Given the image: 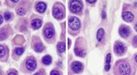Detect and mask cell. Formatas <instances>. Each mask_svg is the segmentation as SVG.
Masks as SVG:
<instances>
[{
	"mask_svg": "<svg viewBox=\"0 0 137 75\" xmlns=\"http://www.w3.org/2000/svg\"><path fill=\"white\" fill-rule=\"evenodd\" d=\"M103 19L106 18V12H105V11L103 12Z\"/></svg>",
	"mask_w": 137,
	"mask_h": 75,
	"instance_id": "cell-28",
	"label": "cell"
},
{
	"mask_svg": "<svg viewBox=\"0 0 137 75\" xmlns=\"http://www.w3.org/2000/svg\"><path fill=\"white\" fill-rule=\"evenodd\" d=\"M25 12H26V10H25L24 8H22V7L18 8L17 10V13L18 15H20V16L25 15Z\"/></svg>",
	"mask_w": 137,
	"mask_h": 75,
	"instance_id": "cell-20",
	"label": "cell"
},
{
	"mask_svg": "<svg viewBox=\"0 0 137 75\" xmlns=\"http://www.w3.org/2000/svg\"><path fill=\"white\" fill-rule=\"evenodd\" d=\"M43 33L46 38L47 39H51L54 36V29L52 26H47L45 28V29L43 31Z\"/></svg>",
	"mask_w": 137,
	"mask_h": 75,
	"instance_id": "cell-7",
	"label": "cell"
},
{
	"mask_svg": "<svg viewBox=\"0 0 137 75\" xmlns=\"http://www.w3.org/2000/svg\"><path fill=\"white\" fill-rule=\"evenodd\" d=\"M83 8V3L80 0H71L69 2V9L72 13H79Z\"/></svg>",
	"mask_w": 137,
	"mask_h": 75,
	"instance_id": "cell-1",
	"label": "cell"
},
{
	"mask_svg": "<svg viewBox=\"0 0 137 75\" xmlns=\"http://www.w3.org/2000/svg\"><path fill=\"white\" fill-rule=\"evenodd\" d=\"M5 54H6V49H5V48H4L3 46L0 45V58L3 57V56L5 55Z\"/></svg>",
	"mask_w": 137,
	"mask_h": 75,
	"instance_id": "cell-22",
	"label": "cell"
},
{
	"mask_svg": "<svg viewBox=\"0 0 137 75\" xmlns=\"http://www.w3.org/2000/svg\"><path fill=\"white\" fill-rule=\"evenodd\" d=\"M110 62H111V55L107 54L106 58V65H105V70L108 71L110 69Z\"/></svg>",
	"mask_w": 137,
	"mask_h": 75,
	"instance_id": "cell-13",
	"label": "cell"
},
{
	"mask_svg": "<svg viewBox=\"0 0 137 75\" xmlns=\"http://www.w3.org/2000/svg\"><path fill=\"white\" fill-rule=\"evenodd\" d=\"M46 9H47V4L43 2H40L37 3V5H36V10H37L39 13L45 12Z\"/></svg>",
	"mask_w": 137,
	"mask_h": 75,
	"instance_id": "cell-11",
	"label": "cell"
},
{
	"mask_svg": "<svg viewBox=\"0 0 137 75\" xmlns=\"http://www.w3.org/2000/svg\"><path fill=\"white\" fill-rule=\"evenodd\" d=\"M18 73L17 72V71H11V72H9L8 73V74L9 75H13V74H15V75H17Z\"/></svg>",
	"mask_w": 137,
	"mask_h": 75,
	"instance_id": "cell-25",
	"label": "cell"
},
{
	"mask_svg": "<svg viewBox=\"0 0 137 75\" xmlns=\"http://www.w3.org/2000/svg\"><path fill=\"white\" fill-rule=\"evenodd\" d=\"M24 51H25V48H17L15 49V53L17 55H21L23 54Z\"/></svg>",
	"mask_w": 137,
	"mask_h": 75,
	"instance_id": "cell-21",
	"label": "cell"
},
{
	"mask_svg": "<svg viewBox=\"0 0 137 75\" xmlns=\"http://www.w3.org/2000/svg\"><path fill=\"white\" fill-rule=\"evenodd\" d=\"M2 21H3V19H2V17L1 15H0V25H1V24H2Z\"/></svg>",
	"mask_w": 137,
	"mask_h": 75,
	"instance_id": "cell-29",
	"label": "cell"
},
{
	"mask_svg": "<svg viewBox=\"0 0 137 75\" xmlns=\"http://www.w3.org/2000/svg\"><path fill=\"white\" fill-rule=\"evenodd\" d=\"M53 16L57 18V19L60 20L64 17V10L63 9L58 7L57 6H54L53 8Z\"/></svg>",
	"mask_w": 137,
	"mask_h": 75,
	"instance_id": "cell-5",
	"label": "cell"
},
{
	"mask_svg": "<svg viewBox=\"0 0 137 75\" xmlns=\"http://www.w3.org/2000/svg\"><path fill=\"white\" fill-rule=\"evenodd\" d=\"M31 25L34 29H39L41 27V25H42V21L39 19H34L32 21Z\"/></svg>",
	"mask_w": 137,
	"mask_h": 75,
	"instance_id": "cell-12",
	"label": "cell"
},
{
	"mask_svg": "<svg viewBox=\"0 0 137 75\" xmlns=\"http://www.w3.org/2000/svg\"><path fill=\"white\" fill-rule=\"evenodd\" d=\"M117 71L120 74H130L131 68L129 63L125 62H121L117 64Z\"/></svg>",
	"mask_w": 137,
	"mask_h": 75,
	"instance_id": "cell-2",
	"label": "cell"
},
{
	"mask_svg": "<svg viewBox=\"0 0 137 75\" xmlns=\"http://www.w3.org/2000/svg\"><path fill=\"white\" fill-rule=\"evenodd\" d=\"M68 25H69L71 29L74 30V31H77L80 28V21L77 17H70V19L68 20Z\"/></svg>",
	"mask_w": 137,
	"mask_h": 75,
	"instance_id": "cell-3",
	"label": "cell"
},
{
	"mask_svg": "<svg viewBox=\"0 0 137 75\" xmlns=\"http://www.w3.org/2000/svg\"><path fill=\"white\" fill-rule=\"evenodd\" d=\"M42 62L45 64V65H50L52 62V59L50 55H45L44 57L42 59Z\"/></svg>",
	"mask_w": 137,
	"mask_h": 75,
	"instance_id": "cell-17",
	"label": "cell"
},
{
	"mask_svg": "<svg viewBox=\"0 0 137 75\" xmlns=\"http://www.w3.org/2000/svg\"><path fill=\"white\" fill-rule=\"evenodd\" d=\"M104 29H99L97 32V40L99 41H102L103 36H104Z\"/></svg>",
	"mask_w": 137,
	"mask_h": 75,
	"instance_id": "cell-18",
	"label": "cell"
},
{
	"mask_svg": "<svg viewBox=\"0 0 137 75\" xmlns=\"http://www.w3.org/2000/svg\"><path fill=\"white\" fill-rule=\"evenodd\" d=\"M126 51V49L125 48L124 44L121 42H117L114 45V52H115L117 55H122L123 54H125Z\"/></svg>",
	"mask_w": 137,
	"mask_h": 75,
	"instance_id": "cell-4",
	"label": "cell"
},
{
	"mask_svg": "<svg viewBox=\"0 0 137 75\" xmlns=\"http://www.w3.org/2000/svg\"><path fill=\"white\" fill-rule=\"evenodd\" d=\"M122 18L123 20L127 22H132L134 20V15L133 13L129 11H125L122 13Z\"/></svg>",
	"mask_w": 137,
	"mask_h": 75,
	"instance_id": "cell-9",
	"label": "cell"
},
{
	"mask_svg": "<svg viewBox=\"0 0 137 75\" xmlns=\"http://www.w3.org/2000/svg\"><path fill=\"white\" fill-rule=\"evenodd\" d=\"M135 30H136V31L137 32V24H136V25H135Z\"/></svg>",
	"mask_w": 137,
	"mask_h": 75,
	"instance_id": "cell-32",
	"label": "cell"
},
{
	"mask_svg": "<svg viewBox=\"0 0 137 75\" xmlns=\"http://www.w3.org/2000/svg\"><path fill=\"white\" fill-rule=\"evenodd\" d=\"M51 75H54V74H61V73L59 72V71H58V70H52V71L51 72Z\"/></svg>",
	"mask_w": 137,
	"mask_h": 75,
	"instance_id": "cell-24",
	"label": "cell"
},
{
	"mask_svg": "<svg viewBox=\"0 0 137 75\" xmlns=\"http://www.w3.org/2000/svg\"><path fill=\"white\" fill-rule=\"evenodd\" d=\"M87 2H89V3H94L96 2V0H87Z\"/></svg>",
	"mask_w": 137,
	"mask_h": 75,
	"instance_id": "cell-26",
	"label": "cell"
},
{
	"mask_svg": "<svg viewBox=\"0 0 137 75\" xmlns=\"http://www.w3.org/2000/svg\"><path fill=\"white\" fill-rule=\"evenodd\" d=\"M6 37H7V33L6 32V31H4V29L0 30V40L6 39Z\"/></svg>",
	"mask_w": 137,
	"mask_h": 75,
	"instance_id": "cell-19",
	"label": "cell"
},
{
	"mask_svg": "<svg viewBox=\"0 0 137 75\" xmlns=\"http://www.w3.org/2000/svg\"><path fill=\"white\" fill-rule=\"evenodd\" d=\"M135 59H136V62L137 63V55H136V57H135Z\"/></svg>",
	"mask_w": 137,
	"mask_h": 75,
	"instance_id": "cell-33",
	"label": "cell"
},
{
	"mask_svg": "<svg viewBox=\"0 0 137 75\" xmlns=\"http://www.w3.org/2000/svg\"><path fill=\"white\" fill-rule=\"evenodd\" d=\"M57 48H58V51L59 53H63L66 50L65 44H64L63 42H59L57 45Z\"/></svg>",
	"mask_w": 137,
	"mask_h": 75,
	"instance_id": "cell-16",
	"label": "cell"
},
{
	"mask_svg": "<svg viewBox=\"0 0 137 75\" xmlns=\"http://www.w3.org/2000/svg\"><path fill=\"white\" fill-rule=\"evenodd\" d=\"M119 33L122 37H128L130 34V29L128 26H121V28L119 29Z\"/></svg>",
	"mask_w": 137,
	"mask_h": 75,
	"instance_id": "cell-10",
	"label": "cell"
},
{
	"mask_svg": "<svg viewBox=\"0 0 137 75\" xmlns=\"http://www.w3.org/2000/svg\"><path fill=\"white\" fill-rule=\"evenodd\" d=\"M26 68L29 71H33V70H35L36 68V61L33 58L29 59L26 61Z\"/></svg>",
	"mask_w": 137,
	"mask_h": 75,
	"instance_id": "cell-6",
	"label": "cell"
},
{
	"mask_svg": "<svg viewBox=\"0 0 137 75\" xmlns=\"http://www.w3.org/2000/svg\"><path fill=\"white\" fill-rule=\"evenodd\" d=\"M11 1H12L13 2H17L18 1H19V0H11Z\"/></svg>",
	"mask_w": 137,
	"mask_h": 75,
	"instance_id": "cell-30",
	"label": "cell"
},
{
	"mask_svg": "<svg viewBox=\"0 0 137 75\" xmlns=\"http://www.w3.org/2000/svg\"><path fill=\"white\" fill-rule=\"evenodd\" d=\"M34 50L36 51V52H42L43 51V46L41 42H36L34 44Z\"/></svg>",
	"mask_w": 137,
	"mask_h": 75,
	"instance_id": "cell-14",
	"label": "cell"
},
{
	"mask_svg": "<svg viewBox=\"0 0 137 75\" xmlns=\"http://www.w3.org/2000/svg\"><path fill=\"white\" fill-rule=\"evenodd\" d=\"M133 43H134V44H137V36H136L135 38H134V40H133Z\"/></svg>",
	"mask_w": 137,
	"mask_h": 75,
	"instance_id": "cell-27",
	"label": "cell"
},
{
	"mask_svg": "<svg viewBox=\"0 0 137 75\" xmlns=\"http://www.w3.org/2000/svg\"><path fill=\"white\" fill-rule=\"evenodd\" d=\"M71 69L72 70V71L75 73H80V71L83 70V65L80 62H73L71 65Z\"/></svg>",
	"mask_w": 137,
	"mask_h": 75,
	"instance_id": "cell-8",
	"label": "cell"
},
{
	"mask_svg": "<svg viewBox=\"0 0 137 75\" xmlns=\"http://www.w3.org/2000/svg\"><path fill=\"white\" fill-rule=\"evenodd\" d=\"M11 17H12V15H11V13H10L6 12V13H4V17H5V19H6V21L10 20V18H11Z\"/></svg>",
	"mask_w": 137,
	"mask_h": 75,
	"instance_id": "cell-23",
	"label": "cell"
},
{
	"mask_svg": "<svg viewBox=\"0 0 137 75\" xmlns=\"http://www.w3.org/2000/svg\"><path fill=\"white\" fill-rule=\"evenodd\" d=\"M74 51H75V54L76 55L80 56V57H84L85 55H86L85 51L84 49H81V48H76Z\"/></svg>",
	"mask_w": 137,
	"mask_h": 75,
	"instance_id": "cell-15",
	"label": "cell"
},
{
	"mask_svg": "<svg viewBox=\"0 0 137 75\" xmlns=\"http://www.w3.org/2000/svg\"><path fill=\"white\" fill-rule=\"evenodd\" d=\"M68 48L70 47V40H68Z\"/></svg>",
	"mask_w": 137,
	"mask_h": 75,
	"instance_id": "cell-31",
	"label": "cell"
}]
</instances>
